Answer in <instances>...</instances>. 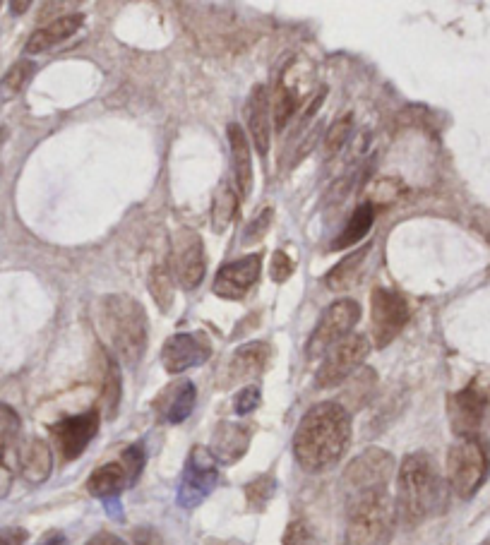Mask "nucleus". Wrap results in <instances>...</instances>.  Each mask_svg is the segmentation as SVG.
Returning a JSON list of instances; mask_svg holds the SVG:
<instances>
[{
	"label": "nucleus",
	"mask_w": 490,
	"mask_h": 545,
	"mask_svg": "<svg viewBox=\"0 0 490 545\" xmlns=\"http://www.w3.org/2000/svg\"><path fill=\"white\" fill-rule=\"evenodd\" d=\"M351 445V413L339 401H322L308 409L294 435V457L303 471H330Z\"/></svg>",
	"instance_id": "f257e3e1"
},
{
	"label": "nucleus",
	"mask_w": 490,
	"mask_h": 545,
	"mask_svg": "<svg viewBox=\"0 0 490 545\" xmlns=\"http://www.w3.org/2000/svg\"><path fill=\"white\" fill-rule=\"evenodd\" d=\"M445 505V481L426 452L406 454L397 473V521L418 526Z\"/></svg>",
	"instance_id": "f03ea898"
},
{
	"label": "nucleus",
	"mask_w": 490,
	"mask_h": 545,
	"mask_svg": "<svg viewBox=\"0 0 490 545\" xmlns=\"http://www.w3.org/2000/svg\"><path fill=\"white\" fill-rule=\"evenodd\" d=\"M99 322L116 356L135 368L145 356L149 337L147 313L140 301L130 296H106L99 303Z\"/></svg>",
	"instance_id": "7ed1b4c3"
},
{
	"label": "nucleus",
	"mask_w": 490,
	"mask_h": 545,
	"mask_svg": "<svg viewBox=\"0 0 490 545\" xmlns=\"http://www.w3.org/2000/svg\"><path fill=\"white\" fill-rule=\"evenodd\" d=\"M397 509L387 490L346 497V545H390Z\"/></svg>",
	"instance_id": "20e7f679"
},
{
	"label": "nucleus",
	"mask_w": 490,
	"mask_h": 545,
	"mask_svg": "<svg viewBox=\"0 0 490 545\" xmlns=\"http://www.w3.org/2000/svg\"><path fill=\"white\" fill-rule=\"evenodd\" d=\"M488 469V449L478 442V437L457 440L447 452V483L462 500H471L483 488Z\"/></svg>",
	"instance_id": "39448f33"
},
{
	"label": "nucleus",
	"mask_w": 490,
	"mask_h": 545,
	"mask_svg": "<svg viewBox=\"0 0 490 545\" xmlns=\"http://www.w3.org/2000/svg\"><path fill=\"white\" fill-rule=\"evenodd\" d=\"M394 469H397V464H394V457L387 449L368 447L366 452L351 459V464L344 469L342 485L346 497L373 493V490H387Z\"/></svg>",
	"instance_id": "423d86ee"
},
{
	"label": "nucleus",
	"mask_w": 490,
	"mask_h": 545,
	"mask_svg": "<svg viewBox=\"0 0 490 545\" xmlns=\"http://www.w3.org/2000/svg\"><path fill=\"white\" fill-rule=\"evenodd\" d=\"M219 483V461L209 452V447L195 445L185 459V469L178 485V505L195 509L214 493Z\"/></svg>",
	"instance_id": "0eeeda50"
},
{
	"label": "nucleus",
	"mask_w": 490,
	"mask_h": 545,
	"mask_svg": "<svg viewBox=\"0 0 490 545\" xmlns=\"http://www.w3.org/2000/svg\"><path fill=\"white\" fill-rule=\"evenodd\" d=\"M368 353L370 341L366 334H349V337L334 344L322 356L318 375H315V385L320 389H334L344 385L351 375L358 373V368L366 361Z\"/></svg>",
	"instance_id": "6e6552de"
},
{
	"label": "nucleus",
	"mask_w": 490,
	"mask_h": 545,
	"mask_svg": "<svg viewBox=\"0 0 490 545\" xmlns=\"http://www.w3.org/2000/svg\"><path fill=\"white\" fill-rule=\"evenodd\" d=\"M358 320H361V305L351 301V298H342V301L327 305V310L320 315L318 325H315L313 334L308 339V358L325 356L334 344L349 337Z\"/></svg>",
	"instance_id": "1a4fd4ad"
},
{
	"label": "nucleus",
	"mask_w": 490,
	"mask_h": 545,
	"mask_svg": "<svg viewBox=\"0 0 490 545\" xmlns=\"http://www.w3.org/2000/svg\"><path fill=\"white\" fill-rule=\"evenodd\" d=\"M370 305H373V320H370V329H373V339L378 349L390 346L399 332L409 322V303L402 293L392 289H373L370 293Z\"/></svg>",
	"instance_id": "9d476101"
},
{
	"label": "nucleus",
	"mask_w": 490,
	"mask_h": 545,
	"mask_svg": "<svg viewBox=\"0 0 490 545\" xmlns=\"http://www.w3.org/2000/svg\"><path fill=\"white\" fill-rule=\"evenodd\" d=\"M99 423H101L99 411L92 409L85 413H77V416L61 418V421L51 425L53 445L61 452L63 461H75L85 454L89 442H92L99 433Z\"/></svg>",
	"instance_id": "9b49d317"
},
{
	"label": "nucleus",
	"mask_w": 490,
	"mask_h": 545,
	"mask_svg": "<svg viewBox=\"0 0 490 545\" xmlns=\"http://www.w3.org/2000/svg\"><path fill=\"white\" fill-rule=\"evenodd\" d=\"M173 274L185 291H195L205 279V245L200 233L193 229H181L173 236V255H171Z\"/></svg>",
	"instance_id": "f8f14e48"
},
{
	"label": "nucleus",
	"mask_w": 490,
	"mask_h": 545,
	"mask_svg": "<svg viewBox=\"0 0 490 545\" xmlns=\"http://www.w3.org/2000/svg\"><path fill=\"white\" fill-rule=\"evenodd\" d=\"M486 392L474 385L459 389V392L450 394L447 399V416H450L452 433L459 437V440H466V437H478V430H481L483 413H486Z\"/></svg>",
	"instance_id": "ddd939ff"
},
{
	"label": "nucleus",
	"mask_w": 490,
	"mask_h": 545,
	"mask_svg": "<svg viewBox=\"0 0 490 545\" xmlns=\"http://www.w3.org/2000/svg\"><path fill=\"white\" fill-rule=\"evenodd\" d=\"M209 353H212V344H209L207 334L181 332L166 339L164 349H161V363L169 375H181L185 370L205 363Z\"/></svg>",
	"instance_id": "4468645a"
},
{
	"label": "nucleus",
	"mask_w": 490,
	"mask_h": 545,
	"mask_svg": "<svg viewBox=\"0 0 490 545\" xmlns=\"http://www.w3.org/2000/svg\"><path fill=\"white\" fill-rule=\"evenodd\" d=\"M262 272L260 255H245L241 260H233L217 272L212 291L224 301H241L245 293L258 284Z\"/></svg>",
	"instance_id": "2eb2a0df"
},
{
	"label": "nucleus",
	"mask_w": 490,
	"mask_h": 545,
	"mask_svg": "<svg viewBox=\"0 0 490 545\" xmlns=\"http://www.w3.org/2000/svg\"><path fill=\"white\" fill-rule=\"evenodd\" d=\"M195 401H197L195 385L190 380H181L173 382L171 387H166L164 392L159 394L157 401H154V411H157L161 423L178 425L193 413Z\"/></svg>",
	"instance_id": "dca6fc26"
},
{
	"label": "nucleus",
	"mask_w": 490,
	"mask_h": 545,
	"mask_svg": "<svg viewBox=\"0 0 490 545\" xmlns=\"http://www.w3.org/2000/svg\"><path fill=\"white\" fill-rule=\"evenodd\" d=\"M248 130L253 137V145L262 159L270 152V133H272V101L265 85H255L248 99Z\"/></svg>",
	"instance_id": "f3484780"
},
{
	"label": "nucleus",
	"mask_w": 490,
	"mask_h": 545,
	"mask_svg": "<svg viewBox=\"0 0 490 545\" xmlns=\"http://www.w3.org/2000/svg\"><path fill=\"white\" fill-rule=\"evenodd\" d=\"M250 433H253L250 425L221 421L212 435L209 452L214 454V459H217L219 464H226V466L236 464V461L248 452Z\"/></svg>",
	"instance_id": "a211bd4d"
},
{
	"label": "nucleus",
	"mask_w": 490,
	"mask_h": 545,
	"mask_svg": "<svg viewBox=\"0 0 490 545\" xmlns=\"http://www.w3.org/2000/svg\"><path fill=\"white\" fill-rule=\"evenodd\" d=\"M267 363H270V346L265 341H248L241 349H236L229 365H226V377H229L226 385L260 377L267 370Z\"/></svg>",
	"instance_id": "6ab92c4d"
},
{
	"label": "nucleus",
	"mask_w": 490,
	"mask_h": 545,
	"mask_svg": "<svg viewBox=\"0 0 490 545\" xmlns=\"http://www.w3.org/2000/svg\"><path fill=\"white\" fill-rule=\"evenodd\" d=\"M82 22H85V17H82L80 13L58 17V20H53L46 27L37 29V32H34L32 37L27 39L25 51L32 53V56H37V53L51 51L53 46L63 44L65 39H70L75 32H80Z\"/></svg>",
	"instance_id": "aec40b11"
},
{
	"label": "nucleus",
	"mask_w": 490,
	"mask_h": 545,
	"mask_svg": "<svg viewBox=\"0 0 490 545\" xmlns=\"http://www.w3.org/2000/svg\"><path fill=\"white\" fill-rule=\"evenodd\" d=\"M229 147L238 193L248 200L250 193H253V154H250V142L248 137H245V130L241 125L236 123L229 125Z\"/></svg>",
	"instance_id": "412c9836"
},
{
	"label": "nucleus",
	"mask_w": 490,
	"mask_h": 545,
	"mask_svg": "<svg viewBox=\"0 0 490 545\" xmlns=\"http://www.w3.org/2000/svg\"><path fill=\"white\" fill-rule=\"evenodd\" d=\"M20 471L22 478L32 485H41L44 481H49L53 471V452L49 442L41 440V437L27 440V445L20 449Z\"/></svg>",
	"instance_id": "4be33fe9"
},
{
	"label": "nucleus",
	"mask_w": 490,
	"mask_h": 545,
	"mask_svg": "<svg viewBox=\"0 0 490 545\" xmlns=\"http://www.w3.org/2000/svg\"><path fill=\"white\" fill-rule=\"evenodd\" d=\"M130 483L128 471L121 461H111V464L99 466L92 476L87 478V493L92 497H99V500H118V495L123 493Z\"/></svg>",
	"instance_id": "5701e85b"
},
{
	"label": "nucleus",
	"mask_w": 490,
	"mask_h": 545,
	"mask_svg": "<svg viewBox=\"0 0 490 545\" xmlns=\"http://www.w3.org/2000/svg\"><path fill=\"white\" fill-rule=\"evenodd\" d=\"M368 253H370V243L363 245V248L354 250V253H351L349 257H344L339 265H334L325 277L327 289L330 291L351 289V286H354L358 281V277H361V267H363V262H366Z\"/></svg>",
	"instance_id": "b1692460"
},
{
	"label": "nucleus",
	"mask_w": 490,
	"mask_h": 545,
	"mask_svg": "<svg viewBox=\"0 0 490 545\" xmlns=\"http://www.w3.org/2000/svg\"><path fill=\"white\" fill-rule=\"evenodd\" d=\"M373 221H375V205H373V202H363V205H358L354 209V214L349 217V221H346L342 233L334 238L332 250L351 248V245L361 243L363 238L368 236V231L373 229Z\"/></svg>",
	"instance_id": "393cba45"
},
{
	"label": "nucleus",
	"mask_w": 490,
	"mask_h": 545,
	"mask_svg": "<svg viewBox=\"0 0 490 545\" xmlns=\"http://www.w3.org/2000/svg\"><path fill=\"white\" fill-rule=\"evenodd\" d=\"M121 394H123V377L121 368H118V361L111 356V353H104V406L109 418H116L118 406H121Z\"/></svg>",
	"instance_id": "a878e982"
},
{
	"label": "nucleus",
	"mask_w": 490,
	"mask_h": 545,
	"mask_svg": "<svg viewBox=\"0 0 490 545\" xmlns=\"http://www.w3.org/2000/svg\"><path fill=\"white\" fill-rule=\"evenodd\" d=\"M243 493L248 507L253 509V512H262V509L270 505L274 493H277V478H274L272 473H262V476L253 478V481L245 485Z\"/></svg>",
	"instance_id": "bb28decb"
},
{
	"label": "nucleus",
	"mask_w": 490,
	"mask_h": 545,
	"mask_svg": "<svg viewBox=\"0 0 490 545\" xmlns=\"http://www.w3.org/2000/svg\"><path fill=\"white\" fill-rule=\"evenodd\" d=\"M34 70H37V65H34L32 61H17L13 68L3 75V80H0V99L5 101L15 99L17 94L25 89L29 77L34 75Z\"/></svg>",
	"instance_id": "cd10ccee"
},
{
	"label": "nucleus",
	"mask_w": 490,
	"mask_h": 545,
	"mask_svg": "<svg viewBox=\"0 0 490 545\" xmlns=\"http://www.w3.org/2000/svg\"><path fill=\"white\" fill-rule=\"evenodd\" d=\"M149 293H152L154 303L159 305L161 313L171 310L173 305V279L171 272L164 265H157L149 272Z\"/></svg>",
	"instance_id": "c85d7f7f"
},
{
	"label": "nucleus",
	"mask_w": 490,
	"mask_h": 545,
	"mask_svg": "<svg viewBox=\"0 0 490 545\" xmlns=\"http://www.w3.org/2000/svg\"><path fill=\"white\" fill-rule=\"evenodd\" d=\"M298 106H301V97H298L294 89L286 87V85L279 87L277 94H274V101H272L274 125H277L279 130H284L286 125H289L291 118H294Z\"/></svg>",
	"instance_id": "c756f323"
},
{
	"label": "nucleus",
	"mask_w": 490,
	"mask_h": 545,
	"mask_svg": "<svg viewBox=\"0 0 490 545\" xmlns=\"http://www.w3.org/2000/svg\"><path fill=\"white\" fill-rule=\"evenodd\" d=\"M351 380V389H346V401H351V406L354 409H361L363 404H366V399L373 394L375 387V373L370 368H363L361 373H354L349 377ZM346 380V382H349ZM346 401H342V406H346Z\"/></svg>",
	"instance_id": "7c9ffc66"
},
{
	"label": "nucleus",
	"mask_w": 490,
	"mask_h": 545,
	"mask_svg": "<svg viewBox=\"0 0 490 545\" xmlns=\"http://www.w3.org/2000/svg\"><path fill=\"white\" fill-rule=\"evenodd\" d=\"M236 209H238V197L229 188V185H224V188H221L219 193H217V200H214V207H212L214 229L224 231L226 226L231 224V219H233V214H236Z\"/></svg>",
	"instance_id": "2f4dec72"
},
{
	"label": "nucleus",
	"mask_w": 490,
	"mask_h": 545,
	"mask_svg": "<svg viewBox=\"0 0 490 545\" xmlns=\"http://www.w3.org/2000/svg\"><path fill=\"white\" fill-rule=\"evenodd\" d=\"M351 130H354V116H344V118H337L330 128H327V135H325V154L327 157H332V154H337L339 149H342L346 145V140H349Z\"/></svg>",
	"instance_id": "473e14b6"
},
{
	"label": "nucleus",
	"mask_w": 490,
	"mask_h": 545,
	"mask_svg": "<svg viewBox=\"0 0 490 545\" xmlns=\"http://www.w3.org/2000/svg\"><path fill=\"white\" fill-rule=\"evenodd\" d=\"M282 543L284 545H320V538L306 519H294L289 526H286Z\"/></svg>",
	"instance_id": "72a5a7b5"
},
{
	"label": "nucleus",
	"mask_w": 490,
	"mask_h": 545,
	"mask_svg": "<svg viewBox=\"0 0 490 545\" xmlns=\"http://www.w3.org/2000/svg\"><path fill=\"white\" fill-rule=\"evenodd\" d=\"M121 464L125 466V471H128V476H130V483H137V478H140V473L142 469H145V461H147V454H145V447L142 445H130V447H125L123 449V454H121Z\"/></svg>",
	"instance_id": "f704fd0d"
},
{
	"label": "nucleus",
	"mask_w": 490,
	"mask_h": 545,
	"mask_svg": "<svg viewBox=\"0 0 490 545\" xmlns=\"http://www.w3.org/2000/svg\"><path fill=\"white\" fill-rule=\"evenodd\" d=\"M260 401H262L260 387L248 385V387H243L236 397H233V409H236L238 416H248V413H253L255 409H258Z\"/></svg>",
	"instance_id": "c9c22d12"
},
{
	"label": "nucleus",
	"mask_w": 490,
	"mask_h": 545,
	"mask_svg": "<svg viewBox=\"0 0 490 545\" xmlns=\"http://www.w3.org/2000/svg\"><path fill=\"white\" fill-rule=\"evenodd\" d=\"M20 433V416L8 404H0V442H15Z\"/></svg>",
	"instance_id": "e433bc0d"
},
{
	"label": "nucleus",
	"mask_w": 490,
	"mask_h": 545,
	"mask_svg": "<svg viewBox=\"0 0 490 545\" xmlns=\"http://www.w3.org/2000/svg\"><path fill=\"white\" fill-rule=\"evenodd\" d=\"M291 274H294V260H291L284 250H277L270 262V279L274 281V284H284Z\"/></svg>",
	"instance_id": "4c0bfd02"
},
{
	"label": "nucleus",
	"mask_w": 490,
	"mask_h": 545,
	"mask_svg": "<svg viewBox=\"0 0 490 545\" xmlns=\"http://www.w3.org/2000/svg\"><path fill=\"white\" fill-rule=\"evenodd\" d=\"M270 224H272V209H265V212H262L258 219H253L248 226H245L243 241H248V243L262 241V238H265L267 229H270Z\"/></svg>",
	"instance_id": "58836bf2"
},
{
	"label": "nucleus",
	"mask_w": 490,
	"mask_h": 545,
	"mask_svg": "<svg viewBox=\"0 0 490 545\" xmlns=\"http://www.w3.org/2000/svg\"><path fill=\"white\" fill-rule=\"evenodd\" d=\"M27 543V531L20 526H8V529H0V545H25Z\"/></svg>",
	"instance_id": "ea45409f"
},
{
	"label": "nucleus",
	"mask_w": 490,
	"mask_h": 545,
	"mask_svg": "<svg viewBox=\"0 0 490 545\" xmlns=\"http://www.w3.org/2000/svg\"><path fill=\"white\" fill-rule=\"evenodd\" d=\"M133 545H161V536L154 529H135Z\"/></svg>",
	"instance_id": "a19ab883"
},
{
	"label": "nucleus",
	"mask_w": 490,
	"mask_h": 545,
	"mask_svg": "<svg viewBox=\"0 0 490 545\" xmlns=\"http://www.w3.org/2000/svg\"><path fill=\"white\" fill-rule=\"evenodd\" d=\"M87 545H128V543H125L121 536H116V533L99 531V533H94L92 538H89Z\"/></svg>",
	"instance_id": "79ce46f5"
},
{
	"label": "nucleus",
	"mask_w": 490,
	"mask_h": 545,
	"mask_svg": "<svg viewBox=\"0 0 490 545\" xmlns=\"http://www.w3.org/2000/svg\"><path fill=\"white\" fill-rule=\"evenodd\" d=\"M478 442H481L483 447L490 452V404L486 406V413H483V421H481V430H478Z\"/></svg>",
	"instance_id": "37998d69"
},
{
	"label": "nucleus",
	"mask_w": 490,
	"mask_h": 545,
	"mask_svg": "<svg viewBox=\"0 0 490 545\" xmlns=\"http://www.w3.org/2000/svg\"><path fill=\"white\" fill-rule=\"evenodd\" d=\"M39 545H65V536L61 531H49L44 538H41Z\"/></svg>",
	"instance_id": "c03bdc74"
},
{
	"label": "nucleus",
	"mask_w": 490,
	"mask_h": 545,
	"mask_svg": "<svg viewBox=\"0 0 490 545\" xmlns=\"http://www.w3.org/2000/svg\"><path fill=\"white\" fill-rule=\"evenodd\" d=\"M29 5H32V3H27V0H25V3H13V5H10V10H13V15H22L25 10H29Z\"/></svg>",
	"instance_id": "a18cd8bd"
},
{
	"label": "nucleus",
	"mask_w": 490,
	"mask_h": 545,
	"mask_svg": "<svg viewBox=\"0 0 490 545\" xmlns=\"http://www.w3.org/2000/svg\"><path fill=\"white\" fill-rule=\"evenodd\" d=\"M8 137H10V130L5 128V125H0V149H3L5 142H8Z\"/></svg>",
	"instance_id": "49530a36"
},
{
	"label": "nucleus",
	"mask_w": 490,
	"mask_h": 545,
	"mask_svg": "<svg viewBox=\"0 0 490 545\" xmlns=\"http://www.w3.org/2000/svg\"><path fill=\"white\" fill-rule=\"evenodd\" d=\"M205 545H241L236 541H219V538H209V541H205Z\"/></svg>",
	"instance_id": "de8ad7c7"
},
{
	"label": "nucleus",
	"mask_w": 490,
	"mask_h": 545,
	"mask_svg": "<svg viewBox=\"0 0 490 545\" xmlns=\"http://www.w3.org/2000/svg\"><path fill=\"white\" fill-rule=\"evenodd\" d=\"M483 231L488 233V241H490V224H486V221H483Z\"/></svg>",
	"instance_id": "09e8293b"
},
{
	"label": "nucleus",
	"mask_w": 490,
	"mask_h": 545,
	"mask_svg": "<svg viewBox=\"0 0 490 545\" xmlns=\"http://www.w3.org/2000/svg\"><path fill=\"white\" fill-rule=\"evenodd\" d=\"M483 545H490V541H486V543H483Z\"/></svg>",
	"instance_id": "8fccbe9b"
}]
</instances>
